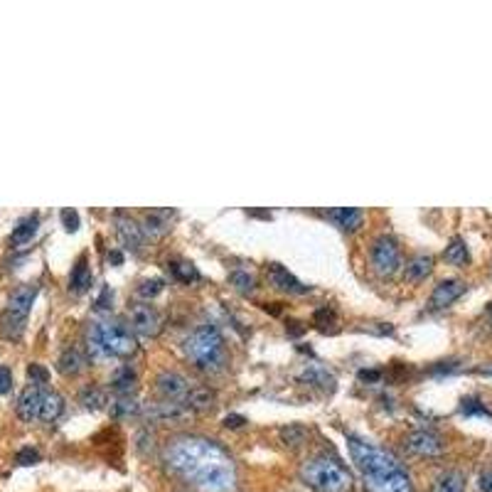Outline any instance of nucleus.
<instances>
[{
  "mask_svg": "<svg viewBox=\"0 0 492 492\" xmlns=\"http://www.w3.org/2000/svg\"><path fill=\"white\" fill-rule=\"evenodd\" d=\"M27 377H30V382L35 384V387H45L47 379H50V372H47L42 364H30V367H27Z\"/></svg>",
  "mask_w": 492,
  "mask_h": 492,
  "instance_id": "obj_35",
  "label": "nucleus"
},
{
  "mask_svg": "<svg viewBox=\"0 0 492 492\" xmlns=\"http://www.w3.org/2000/svg\"><path fill=\"white\" fill-rule=\"evenodd\" d=\"M167 465L185 480L207 492H224L234 487V465L229 456L212 440L177 438L167 446Z\"/></svg>",
  "mask_w": 492,
  "mask_h": 492,
  "instance_id": "obj_1",
  "label": "nucleus"
},
{
  "mask_svg": "<svg viewBox=\"0 0 492 492\" xmlns=\"http://www.w3.org/2000/svg\"><path fill=\"white\" fill-rule=\"evenodd\" d=\"M135 387H138V377H135V372L131 367H119L114 372V377H111V389H114L119 396H131V394L135 392Z\"/></svg>",
  "mask_w": 492,
  "mask_h": 492,
  "instance_id": "obj_22",
  "label": "nucleus"
},
{
  "mask_svg": "<svg viewBox=\"0 0 492 492\" xmlns=\"http://www.w3.org/2000/svg\"><path fill=\"white\" fill-rule=\"evenodd\" d=\"M313 320H315V325L325 327V325H335V311L332 308H318L315 315H313Z\"/></svg>",
  "mask_w": 492,
  "mask_h": 492,
  "instance_id": "obj_37",
  "label": "nucleus"
},
{
  "mask_svg": "<svg viewBox=\"0 0 492 492\" xmlns=\"http://www.w3.org/2000/svg\"><path fill=\"white\" fill-rule=\"evenodd\" d=\"M229 283H232L239 293L249 295L251 290H254L256 281H254V276H251L249 271H232V274H229Z\"/></svg>",
  "mask_w": 492,
  "mask_h": 492,
  "instance_id": "obj_31",
  "label": "nucleus"
},
{
  "mask_svg": "<svg viewBox=\"0 0 492 492\" xmlns=\"http://www.w3.org/2000/svg\"><path fill=\"white\" fill-rule=\"evenodd\" d=\"M109 261H114V264H121V261H124V256H121V251H111Z\"/></svg>",
  "mask_w": 492,
  "mask_h": 492,
  "instance_id": "obj_45",
  "label": "nucleus"
},
{
  "mask_svg": "<svg viewBox=\"0 0 492 492\" xmlns=\"http://www.w3.org/2000/svg\"><path fill=\"white\" fill-rule=\"evenodd\" d=\"M87 348L94 359L131 357L138 350L133 332L121 322H91L87 330Z\"/></svg>",
  "mask_w": 492,
  "mask_h": 492,
  "instance_id": "obj_3",
  "label": "nucleus"
},
{
  "mask_svg": "<svg viewBox=\"0 0 492 492\" xmlns=\"http://www.w3.org/2000/svg\"><path fill=\"white\" fill-rule=\"evenodd\" d=\"M433 271V256L428 254H419L406 264V281H424L426 276Z\"/></svg>",
  "mask_w": 492,
  "mask_h": 492,
  "instance_id": "obj_25",
  "label": "nucleus"
},
{
  "mask_svg": "<svg viewBox=\"0 0 492 492\" xmlns=\"http://www.w3.org/2000/svg\"><path fill=\"white\" fill-rule=\"evenodd\" d=\"M461 414L463 416H482V419H492V411L482 404L475 396H468V399L461 401Z\"/></svg>",
  "mask_w": 492,
  "mask_h": 492,
  "instance_id": "obj_32",
  "label": "nucleus"
},
{
  "mask_svg": "<svg viewBox=\"0 0 492 492\" xmlns=\"http://www.w3.org/2000/svg\"><path fill=\"white\" fill-rule=\"evenodd\" d=\"M167 269H170L172 278H177L180 283H195V281H200V271L192 264H187V261H170Z\"/></svg>",
  "mask_w": 492,
  "mask_h": 492,
  "instance_id": "obj_27",
  "label": "nucleus"
},
{
  "mask_svg": "<svg viewBox=\"0 0 492 492\" xmlns=\"http://www.w3.org/2000/svg\"><path fill=\"white\" fill-rule=\"evenodd\" d=\"M382 377V372H379V369H362V372H359V379H362V382H377V379Z\"/></svg>",
  "mask_w": 492,
  "mask_h": 492,
  "instance_id": "obj_43",
  "label": "nucleus"
},
{
  "mask_svg": "<svg viewBox=\"0 0 492 492\" xmlns=\"http://www.w3.org/2000/svg\"><path fill=\"white\" fill-rule=\"evenodd\" d=\"M37 229H40V217H37V214H27V217L20 219L17 227L13 229L10 244L13 246H25V244L32 241V237L37 234Z\"/></svg>",
  "mask_w": 492,
  "mask_h": 492,
  "instance_id": "obj_21",
  "label": "nucleus"
},
{
  "mask_svg": "<svg viewBox=\"0 0 492 492\" xmlns=\"http://www.w3.org/2000/svg\"><path fill=\"white\" fill-rule=\"evenodd\" d=\"M404 446L409 453L421 456V458H435L443 453V440H440V435H435L433 431H426V428L411 431V433L406 435Z\"/></svg>",
  "mask_w": 492,
  "mask_h": 492,
  "instance_id": "obj_9",
  "label": "nucleus"
},
{
  "mask_svg": "<svg viewBox=\"0 0 492 492\" xmlns=\"http://www.w3.org/2000/svg\"><path fill=\"white\" fill-rule=\"evenodd\" d=\"M64 411V399L59 396L57 392H42V404H40V421L45 424H52L62 416Z\"/></svg>",
  "mask_w": 492,
  "mask_h": 492,
  "instance_id": "obj_20",
  "label": "nucleus"
},
{
  "mask_svg": "<svg viewBox=\"0 0 492 492\" xmlns=\"http://www.w3.org/2000/svg\"><path fill=\"white\" fill-rule=\"evenodd\" d=\"M13 389V372L10 367H0V396Z\"/></svg>",
  "mask_w": 492,
  "mask_h": 492,
  "instance_id": "obj_39",
  "label": "nucleus"
},
{
  "mask_svg": "<svg viewBox=\"0 0 492 492\" xmlns=\"http://www.w3.org/2000/svg\"><path fill=\"white\" fill-rule=\"evenodd\" d=\"M91 283H94V276H91V269H89V259H87V254H82L77 259V264H74L72 274H69V290L82 295L91 288Z\"/></svg>",
  "mask_w": 492,
  "mask_h": 492,
  "instance_id": "obj_17",
  "label": "nucleus"
},
{
  "mask_svg": "<svg viewBox=\"0 0 492 492\" xmlns=\"http://www.w3.org/2000/svg\"><path fill=\"white\" fill-rule=\"evenodd\" d=\"M306 438H308V431L303 428L301 424H288L285 428H281V440H283L285 446H290V448L303 446Z\"/></svg>",
  "mask_w": 492,
  "mask_h": 492,
  "instance_id": "obj_28",
  "label": "nucleus"
},
{
  "mask_svg": "<svg viewBox=\"0 0 492 492\" xmlns=\"http://www.w3.org/2000/svg\"><path fill=\"white\" fill-rule=\"evenodd\" d=\"M214 401H217V394H214L212 389L202 387V384H192L182 404L190 411H209V409H214Z\"/></svg>",
  "mask_w": 492,
  "mask_h": 492,
  "instance_id": "obj_16",
  "label": "nucleus"
},
{
  "mask_svg": "<svg viewBox=\"0 0 492 492\" xmlns=\"http://www.w3.org/2000/svg\"><path fill=\"white\" fill-rule=\"evenodd\" d=\"M128 318H131V330L138 332V335L156 337L161 332V315L148 303H133L128 311Z\"/></svg>",
  "mask_w": 492,
  "mask_h": 492,
  "instance_id": "obj_8",
  "label": "nucleus"
},
{
  "mask_svg": "<svg viewBox=\"0 0 492 492\" xmlns=\"http://www.w3.org/2000/svg\"><path fill=\"white\" fill-rule=\"evenodd\" d=\"M37 293H40L37 283H27V285H20L17 290H13L6 313L0 315V335L6 337V340L17 342L22 337L25 325H27V315H30V308H32V303H35Z\"/></svg>",
  "mask_w": 492,
  "mask_h": 492,
  "instance_id": "obj_6",
  "label": "nucleus"
},
{
  "mask_svg": "<svg viewBox=\"0 0 492 492\" xmlns=\"http://www.w3.org/2000/svg\"><path fill=\"white\" fill-rule=\"evenodd\" d=\"M433 492H465V475L461 470L440 472L433 485Z\"/></svg>",
  "mask_w": 492,
  "mask_h": 492,
  "instance_id": "obj_24",
  "label": "nucleus"
},
{
  "mask_svg": "<svg viewBox=\"0 0 492 492\" xmlns=\"http://www.w3.org/2000/svg\"><path fill=\"white\" fill-rule=\"evenodd\" d=\"M322 217L335 222L337 227L345 229V232H355V229L362 227L364 212L357 207H337V209H327V212H322Z\"/></svg>",
  "mask_w": 492,
  "mask_h": 492,
  "instance_id": "obj_15",
  "label": "nucleus"
},
{
  "mask_svg": "<svg viewBox=\"0 0 492 492\" xmlns=\"http://www.w3.org/2000/svg\"><path fill=\"white\" fill-rule=\"evenodd\" d=\"M111 414H114L116 419H128V416L138 414V404H135V399H131V396H119V399L111 404Z\"/></svg>",
  "mask_w": 492,
  "mask_h": 492,
  "instance_id": "obj_33",
  "label": "nucleus"
},
{
  "mask_svg": "<svg viewBox=\"0 0 492 492\" xmlns=\"http://www.w3.org/2000/svg\"><path fill=\"white\" fill-rule=\"evenodd\" d=\"M477 487H480V492H492V468L480 472V477H477Z\"/></svg>",
  "mask_w": 492,
  "mask_h": 492,
  "instance_id": "obj_41",
  "label": "nucleus"
},
{
  "mask_svg": "<svg viewBox=\"0 0 492 492\" xmlns=\"http://www.w3.org/2000/svg\"><path fill=\"white\" fill-rule=\"evenodd\" d=\"M190 414L185 404H177V401H163V404H156L148 409V416L153 421H161V424H175V421H182Z\"/></svg>",
  "mask_w": 492,
  "mask_h": 492,
  "instance_id": "obj_18",
  "label": "nucleus"
},
{
  "mask_svg": "<svg viewBox=\"0 0 492 492\" xmlns=\"http://www.w3.org/2000/svg\"><path fill=\"white\" fill-rule=\"evenodd\" d=\"M15 463L17 465H35V463H40V451L37 448H22V451H17L15 456Z\"/></svg>",
  "mask_w": 492,
  "mask_h": 492,
  "instance_id": "obj_36",
  "label": "nucleus"
},
{
  "mask_svg": "<svg viewBox=\"0 0 492 492\" xmlns=\"http://www.w3.org/2000/svg\"><path fill=\"white\" fill-rule=\"evenodd\" d=\"M244 424H246V419L239 414H229L227 419H224V426H227V428H241Z\"/></svg>",
  "mask_w": 492,
  "mask_h": 492,
  "instance_id": "obj_42",
  "label": "nucleus"
},
{
  "mask_svg": "<svg viewBox=\"0 0 492 492\" xmlns=\"http://www.w3.org/2000/svg\"><path fill=\"white\" fill-rule=\"evenodd\" d=\"M301 477L311 490L315 492H350L352 490V475L348 468L337 463L335 458L318 456L301 468Z\"/></svg>",
  "mask_w": 492,
  "mask_h": 492,
  "instance_id": "obj_5",
  "label": "nucleus"
},
{
  "mask_svg": "<svg viewBox=\"0 0 492 492\" xmlns=\"http://www.w3.org/2000/svg\"><path fill=\"white\" fill-rule=\"evenodd\" d=\"M192 384L187 382L185 377H182L180 372H161L156 379V389L158 394H161L165 401H177V404H182L187 396V392H190Z\"/></svg>",
  "mask_w": 492,
  "mask_h": 492,
  "instance_id": "obj_10",
  "label": "nucleus"
},
{
  "mask_svg": "<svg viewBox=\"0 0 492 492\" xmlns=\"http://www.w3.org/2000/svg\"><path fill=\"white\" fill-rule=\"evenodd\" d=\"M453 369H458L456 367V362H448V364H443V367H433V374H448V372H453Z\"/></svg>",
  "mask_w": 492,
  "mask_h": 492,
  "instance_id": "obj_44",
  "label": "nucleus"
},
{
  "mask_svg": "<svg viewBox=\"0 0 492 492\" xmlns=\"http://www.w3.org/2000/svg\"><path fill=\"white\" fill-rule=\"evenodd\" d=\"M84 367V357L77 348H67L62 355L57 357V372L64 374V377H72V374H79Z\"/></svg>",
  "mask_w": 492,
  "mask_h": 492,
  "instance_id": "obj_23",
  "label": "nucleus"
},
{
  "mask_svg": "<svg viewBox=\"0 0 492 492\" xmlns=\"http://www.w3.org/2000/svg\"><path fill=\"white\" fill-rule=\"evenodd\" d=\"M62 224L67 232H77L79 229V212L77 209H62Z\"/></svg>",
  "mask_w": 492,
  "mask_h": 492,
  "instance_id": "obj_38",
  "label": "nucleus"
},
{
  "mask_svg": "<svg viewBox=\"0 0 492 492\" xmlns=\"http://www.w3.org/2000/svg\"><path fill=\"white\" fill-rule=\"evenodd\" d=\"M163 281L161 278H145L138 283V288H135V293L140 295V298H145V301H151V298H156L158 293L163 290Z\"/></svg>",
  "mask_w": 492,
  "mask_h": 492,
  "instance_id": "obj_34",
  "label": "nucleus"
},
{
  "mask_svg": "<svg viewBox=\"0 0 492 492\" xmlns=\"http://www.w3.org/2000/svg\"><path fill=\"white\" fill-rule=\"evenodd\" d=\"M42 392H45L42 387H35V384H30V387H27L25 392L20 394V399H17L15 411H17V416H20L22 421H27V424H32V421L40 419Z\"/></svg>",
  "mask_w": 492,
  "mask_h": 492,
  "instance_id": "obj_14",
  "label": "nucleus"
},
{
  "mask_svg": "<svg viewBox=\"0 0 492 492\" xmlns=\"http://www.w3.org/2000/svg\"><path fill=\"white\" fill-rule=\"evenodd\" d=\"M490 322H492V306H490Z\"/></svg>",
  "mask_w": 492,
  "mask_h": 492,
  "instance_id": "obj_46",
  "label": "nucleus"
},
{
  "mask_svg": "<svg viewBox=\"0 0 492 492\" xmlns=\"http://www.w3.org/2000/svg\"><path fill=\"white\" fill-rule=\"evenodd\" d=\"M116 234H119V241L124 244L126 249L131 251H140L143 246V229L135 219L126 217V214H116Z\"/></svg>",
  "mask_w": 492,
  "mask_h": 492,
  "instance_id": "obj_13",
  "label": "nucleus"
},
{
  "mask_svg": "<svg viewBox=\"0 0 492 492\" xmlns=\"http://www.w3.org/2000/svg\"><path fill=\"white\" fill-rule=\"evenodd\" d=\"M111 301H114V293H111V288H104V290H101V295H98L96 308H98V311H109Z\"/></svg>",
  "mask_w": 492,
  "mask_h": 492,
  "instance_id": "obj_40",
  "label": "nucleus"
},
{
  "mask_svg": "<svg viewBox=\"0 0 492 492\" xmlns=\"http://www.w3.org/2000/svg\"><path fill=\"white\" fill-rule=\"evenodd\" d=\"M443 259H446L451 266H465V264H468V259H470V254H468L465 241H463L461 237L451 239V244H448L446 251H443Z\"/></svg>",
  "mask_w": 492,
  "mask_h": 492,
  "instance_id": "obj_26",
  "label": "nucleus"
},
{
  "mask_svg": "<svg viewBox=\"0 0 492 492\" xmlns=\"http://www.w3.org/2000/svg\"><path fill=\"white\" fill-rule=\"evenodd\" d=\"M269 278H271V283H274L278 290H283V293H290V295L311 293V285L301 283V281L295 278V276L281 264H269Z\"/></svg>",
  "mask_w": 492,
  "mask_h": 492,
  "instance_id": "obj_12",
  "label": "nucleus"
},
{
  "mask_svg": "<svg viewBox=\"0 0 492 492\" xmlns=\"http://www.w3.org/2000/svg\"><path fill=\"white\" fill-rule=\"evenodd\" d=\"M82 404H84V409H89V411H98L101 406L106 404V392L104 389H98V387H87L82 392Z\"/></svg>",
  "mask_w": 492,
  "mask_h": 492,
  "instance_id": "obj_30",
  "label": "nucleus"
},
{
  "mask_svg": "<svg viewBox=\"0 0 492 492\" xmlns=\"http://www.w3.org/2000/svg\"><path fill=\"white\" fill-rule=\"evenodd\" d=\"M185 355L202 372H219L227 362L224 340L214 325H200L185 340Z\"/></svg>",
  "mask_w": 492,
  "mask_h": 492,
  "instance_id": "obj_4",
  "label": "nucleus"
},
{
  "mask_svg": "<svg viewBox=\"0 0 492 492\" xmlns=\"http://www.w3.org/2000/svg\"><path fill=\"white\" fill-rule=\"evenodd\" d=\"M369 261H372L374 271L379 276H394L399 271L401 266V251H399V244L394 237H377L372 241V249H369Z\"/></svg>",
  "mask_w": 492,
  "mask_h": 492,
  "instance_id": "obj_7",
  "label": "nucleus"
},
{
  "mask_svg": "<svg viewBox=\"0 0 492 492\" xmlns=\"http://www.w3.org/2000/svg\"><path fill=\"white\" fill-rule=\"evenodd\" d=\"M463 293H465V283H463V281H458V278L440 281V283L433 288V293H431L428 308L431 311H443V308L453 306Z\"/></svg>",
  "mask_w": 492,
  "mask_h": 492,
  "instance_id": "obj_11",
  "label": "nucleus"
},
{
  "mask_svg": "<svg viewBox=\"0 0 492 492\" xmlns=\"http://www.w3.org/2000/svg\"><path fill=\"white\" fill-rule=\"evenodd\" d=\"M348 446L367 492H414L409 472L392 453L372 446L357 435H348Z\"/></svg>",
  "mask_w": 492,
  "mask_h": 492,
  "instance_id": "obj_2",
  "label": "nucleus"
},
{
  "mask_svg": "<svg viewBox=\"0 0 492 492\" xmlns=\"http://www.w3.org/2000/svg\"><path fill=\"white\" fill-rule=\"evenodd\" d=\"M303 379H306L308 384H315V387L327 389V392L335 389V379H332V374H327L322 367H308L306 372H303Z\"/></svg>",
  "mask_w": 492,
  "mask_h": 492,
  "instance_id": "obj_29",
  "label": "nucleus"
},
{
  "mask_svg": "<svg viewBox=\"0 0 492 492\" xmlns=\"http://www.w3.org/2000/svg\"><path fill=\"white\" fill-rule=\"evenodd\" d=\"M170 219H172V212L167 209H153L143 217V234H151V237H163V234L170 232Z\"/></svg>",
  "mask_w": 492,
  "mask_h": 492,
  "instance_id": "obj_19",
  "label": "nucleus"
}]
</instances>
